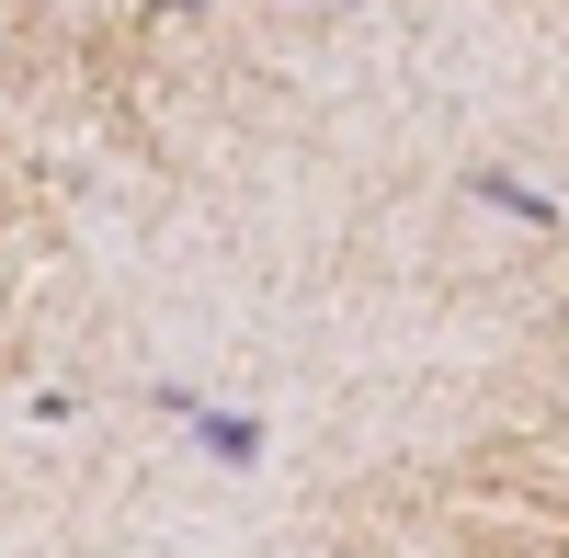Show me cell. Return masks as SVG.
I'll list each match as a JSON object with an SVG mask.
<instances>
[{
  "label": "cell",
  "instance_id": "cell-2",
  "mask_svg": "<svg viewBox=\"0 0 569 558\" xmlns=\"http://www.w3.org/2000/svg\"><path fill=\"white\" fill-rule=\"evenodd\" d=\"M467 195H479V206H501V217H525V228H558V195H536V182H512V171H479Z\"/></svg>",
  "mask_w": 569,
  "mask_h": 558
},
{
  "label": "cell",
  "instance_id": "cell-1",
  "mask_svg": "<svg viewBox=\"0 0 569 558\" xmlns=\"http://www.w3.org/2000/svg\"><path fill=\"white\" fill-rule=\"evenodd\" d=\"M160 410L194 434V456H217V468H262V422H251V410H217L206 388H182V377H160Z\"/></svg>",
  "mask_w": 569,
  "mask_h": 558
}]
</instances>
